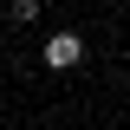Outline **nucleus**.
Instances as JSON below:
<instances>
[{
  "label": "nucleus",
  "mask_w": 130,
  "mask_h": 130,
  "mask_svg": "<svg viewBox=\"0 0 130 130\" xmlns=\"http://www.w3.org/2000/svg\"><path fill=\"white\" fill-rule=\"evenodd\" d=\"M39 59H46L52 72H72V65L85 59V39H78V32H72V26H65V32H52L46 46H39Z\"/></svg>",
  "instance_id": "f257e3e1"
}]
</instances>
